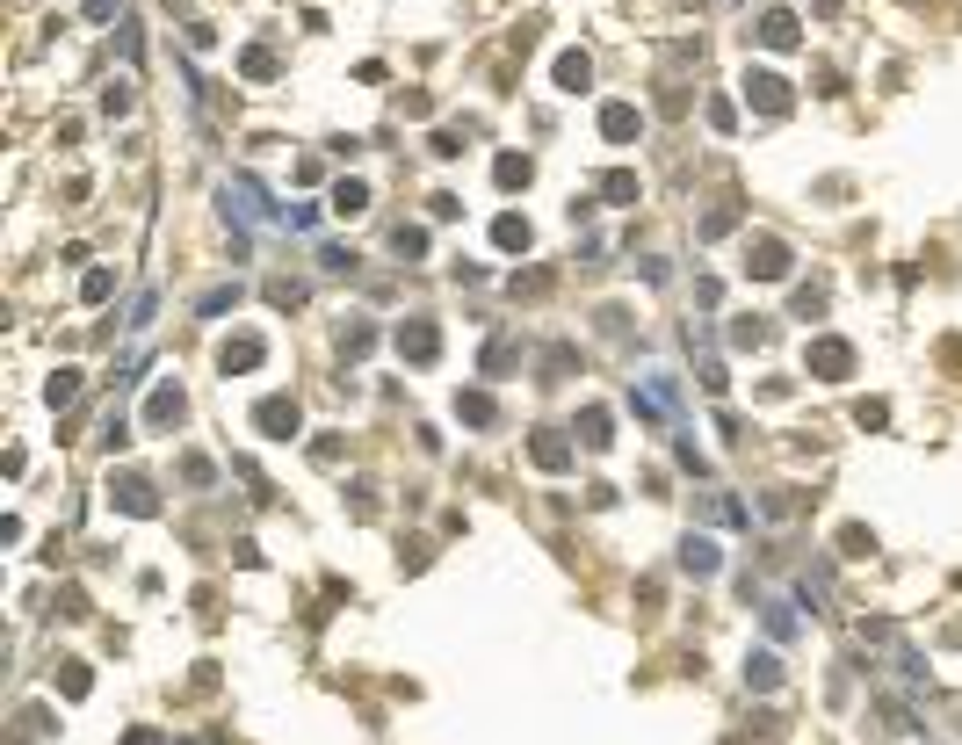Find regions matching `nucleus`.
<instances>
[{
  "label": "nucleus",
  "instance_id": "45",
  "mask_svg": "<svg viewBox=\"0 0 962 745\" xmlns=\"http://www.w3.org/2000/svg\"><path fill=\"white\" fill-rule=\"evenodd\" d=\"M167 8H189V0H167Z\"/></svg>",
  "mask_w": 962,
  "mask_h": 745
},
{
  "label": "nucleus",
  "instance_id": "27",
  "mask_svg": "<svg viewBox=\"0 0 962 745\" xmlns=\"http://www.w3.org/2000/svg\"><path fill=\"white\" fill-rule=\"evenodd\" d=\"M239 73H246V80H268V73H275V51H261V44L239 51Z\"/></svg>",
  "mask_w": 962,
  "mask_h": 745
},
{
  "label": "nucleus",
  "instance_id": "12",
  "mask_svg": "<svg viewBox=\"0 0 962 745\" xmlns=\"http://www.w3.org/2000/svg\"><path fill=\"white\" fill-rule=\"evenodd\" d=\"M529 456H536V471H572V442H565V434H557V427H536Z\"/></svg>",
  "mask_w": 962,
  "mask_h": 745
},
{
  "label": "nucleus",
  "instance_id": "42",
  "mask_svg": "<svg viewBox=\"0 0 962 745\" xmlns=\"http://www.w3.org/2000/svg\"><path fill=\"white\" fill-rule=\"evenodd\" d=\"M840 550H847V557H868L876 543H868V529H847V536H840Z\"/></svg>",
  "mask_w": 962,
  "mask_h": 745
},
{
  "label": "nucleus",
  "instance_id": "30",
  "mask_svg": "<svg viewBox=\"0 0 962 745\" xmlns=\"http://www.w3.org/2000/svg\"><path fill=\"white\" fill-rule=\"evenodd\" d=\"M514 355H521L514 340H492V348H485V377H500V369H514Z\"/></svg>",
  "mask_w": 962,
  "mask_h": 745
},
{
  "label": "nucleus",
  "instance_id": "23",
  "mask_svg": "<svg viewBox=\"0 0 962 745\" xmlns=\"http://www.w3.org/2000/svg\"><path fill=\"white\" fill-rule=\"evenodd\" d=\"M601 196H608V203H637V174H630V167H608V174H601Z\"/></svg>",
  "mask_w": 962,
  "mask_h": 745
},
{
  "label": "nucleus",
  "instance_id": "35",
  "mask_svg": "<svg viewBox=\"0 0 962 745\" xmlns=\"http://www.w3.org/2000/svg\"><path fill=\"white\" fill-rule=\"evenodd\" d=\"M760 340H767L760 319H738V326H731V348H760Z\"/></svg>",
  "mask_w": 962,
  "mask_h": 745
},
{
  "label": "nucleus",
  "instance_id": "9",
  "mask_svg": "<svg viewBox=\"0 0 962 745\" xmlns=\"http://www.w3.org/2000/svg\"><path fill=\"white\" fill-rule=\"evenodd\" d=\"M601 138L608 145H637L644 138V109L637 102H601Z\"/></svg>",
  "mask_w": 962,
  "mask_h": 745
},
{
  "label": "nucleus",
  "instance_id": "14",
  "mask_svg": "<svg viewBox=\"0 0 962 745\" xmlns=\"http://www.w3.org/2000/svg\"><path fill=\"white\" fill-rule=\"evenodd\" d=\"M529 239H536V232H529V217H514V210H507V217H492V246H500V254H529Z\"/></svg>",
  "mask_w": 962,
  "mask_h": 745
},
{
  "label": "nucleus",
  "instance_id": "18",
  "mask_svg": "<svg viewBox=\"0 0 962 745\" xmlns=\"http://www.w3.org/2000/svg\"><path fill=\"white\" fill-rule=\"evenodd\" d=\"M586 80H594V58H586V51H565V58H557V87H565V95H579Z\"/></svg>",
  "mask_w": 962,
  "mask_h": 745
},
{
  "label": "nucleus",
  "instance_id": "20",
  "mask_svg": "<svg viewBox=\"0 0 962 745\" xmlns=\"http://www.w3.org/2000/svg\"><path fill=\"white\" fill-rule=\"evenodd\" d=\"M333 210H340V217H362V210H369V181H333Z\"/></svg>",
  "mask_w": 962,
  "mask_h": 745
},
{
  "label": "nucleus",
  "instance_id": "7",
  "mask_svg": "<svg viewBox=\"0 0 962 745\" xmlns=\"http://www.w3.org/2000/svg\"><path fill=\"white\" fill-rule=\"evenodd\" d=\"M254 427L268 434V442H290V434L304 427V413H297V398L275 391V398H261V406H254Z\"/></svg>",
  "mask_w": 962,
  "mask_h": 745
},
{
  "label": "nucleus",
  "instance_id": "3",
  "mask_svg": "<svg viewBox=\"0 0 962 745\" xmlns=\"http://www.w3.org/2000/svg\"><path fill=\"white\" fill-rule=\"evenodd\" d=\"M803 369H811V377H825V384H840V377H854V348L840 333H818L811 348H803Z\"/></svg>",
  "mask_w": 962,
  "mask_h": 745
},
{
  "label": "nucleus",
  "instance_id": "32",
  "mask_svg": "<svg viewBox=\"0 0 962 745\" xmlns=\"http://www.w3.org/2000/svg\"><path fill=\"white\" fill-rule=\"evenodd\" d=\"M391 246H398L406 261H420V254H427V232H420V225H398V239H391Z\"/></svg>",
  "mask_w": 962,
  "mask_h": 745
},
{
  "label": "nucleus",
  "instance_id": "4",
  "mask_svg": "<svg viewBox=\"0 0 962 745\" xmlns=\"http://www.w3.org/2000/svg\"><path fill=\"white\" fill-rule=\"evenodd\" d=\"M789 268H796V254L782 239H753L746 246V275H753V283H789Z\"/></svg>",
  "mask_w": 962,
  "mask_h": 745
},
{
  "label": "nucleus",
  "instance_id": "26",
  "mask_svg": "<svg viewBox=\"0 0 962 745\" xmlns=\"http://www.w3.org/2000/svg\"><path fill=\"white\" fill-rule=\"evenodd\" d=\"M268 304H275V312H297V304H304V283H283V275H275V283H268Z\"/></svg>",
  "mask_w": 962,
  "mask_h": 745
},
{
  "label": "nucleus",
  "instance_id": "1",
  "mask_svg": "<svg viewBox=\"0 0 962 745\" xmlns=\"http://www.w3.org/2000/svg\"><path fill=\"white\" fill-rule=\"evenodd\" d=\"M217 196H225V210L239 217V232H246V225H283V210L268 203V189H261L254 174H232V181H225V189H217Z\"/></svg>",
  "mask_w": 962,
  "mask_h": 745
},
{
  "label": "nucleus",
  "instance_id": "31",
  "mask_svg": "<svg viewBox=\"0 0 962 745\" xmlns=\"http://www.w3.org/2000/svg\"><path fill=\"white\" fill-rule=\"evenodd\" d=\"M109 290H116V275H109V268H87V283H80V297H87V304H102Z\"/></svg>",
  "mask_w": 962,
  "mask_h": 745
},
{
  "label": "nucleus",
  "instance_id": "44",
  "mask_svg": "<svg viewBox=\"0 0 962 745\" xmlns=\"http://www.w3.org/2000/svg\"><path fill=\"white\" fill-rule=\"evenodd\" d=\"M123 745H167L160 731H131V738H123Z\"/></svg>",
  "mask_w": 962,
  "mask_h": 745
},
{
  "label": "nucleus",
  "instance_id": "11",
  "mask_svg": "<svg viewBox=\"0 0 962 745\" xmlns=\"http://www.w3.org/2000/svg\"><path fill=\"white\" fill-rule=\"evenodd\" d=\"M181 413H189V398H181V384H160V391L145 398V427H152V434L181 427Z\"/></svg>",
  "mask_w": 962,
  "mask_h": 745
},
{
  "label": "nucleus",
  "instance_id": "5",
  "mask_svg": "<svg viewBox=\"0 0 962 745\" xmlns=\"http://www.w3.org/2000/svg\"><path fill=\"white\" fill-rule=\"evenodd\" d=\"M746 102H753L760 116H789V109H796L789 80H782V73H767V66H760V73H746Z\"/></svg>",
  "mask_w": 962,
  "mask_h": 745
},
{
  "label": "nucleus",
  "instance_id": "36",
  "mask_svg": "<svg viewBox=\"0 0 962 745\" xmlns=\"http://www.w3.org/2000/svg\"><path fill=\"white\" fill-rule=\"evenodd\" d=\"M58 688H66V695L80 702V695H87V666H80V659H66V673H58Z\"/></svg>",
  "mask_w": 962,
  "mask_h": 745
},
{
  "label": "nucleus",
  "instance_id": "40",
  "mask_svg": "<svg viewBox=\"0 0 962 745\" xmlns=\"http://www.w3.org/2000/svg\"><path fill=\"white\" fill-rule=\"evenodd\" d=\"M181 478H189V485H210L217 471H210V463H203V456H181Z\"/></svg>",
  "mask_w": 962,
  "mask_h": 745
},
{
  "label": "nucleus",
  "instance_id": "17",
  "mask_svg": "<svg viewBox=\"0 0 962 745\" xmlns=\"http://www.w3.org/2000/svg\"><path fill=\"white\" fill-rule=\"evenodd\" d=\"M529 152H500V160H492V181H500V189H529Z\"/></svg>",
  "mask_w": 962,
  "mask_h": 745
},
{
  "label": "nucleus",
  "instance_id": "21",
  "mask_svg": "<svg viewBox=\"0 0 962 745\" xmlns=\"http://www.w3.org/2000/svg\"><path fill=\"white\" fill-rule=\"evenodd\" d=\"M232 304H239V283H217V290H203V297H196V319H225Z\"/></svg>",
  "mask_w": 962,
  "mask_h": 745
},
{
  "label": "nucleus",
  "instance_id": "41",
  "mask_svg": "<svg viewBox=\"0 0 962 745\" xmlns=\"http://www.w3.org/2000/svg\"><path fill=\"white\" fill-rule=\"evenodd\" d=\"M709 123H717V131H738V109H731V102L717 95V102H709Z\"/></svg>",
  "mask_w": 962,
  "mask_h": 745
},
{
  "label": "nucleus",
  "instance_id": "39",
  "mask_svg": "<svg viewBox=\"0 0 962 745\" xmlns=\"http://www.w3.org/2000/svg\"><path fill=\"white\" fill-rule=\"evenodd\" d=\"M825 312V290H796V319H818Z\"/></svg>",
  "mask_w": 962,
  "mask_h": 745
},
{
  "label": "nucleus",
  "instance_id": "25",
  "mask_svg": "<svg viewBox=\"0 0 962 745\" xmlns=\"http://www.w3.org/2000/svg\"><path fill=\"white\" fill-rule=\"evenodd\" d=\"M369 348H377V326H362V319H355L348 333H340V355H348V362H362Z\"/></svg>",
  "mask_w": 962,
  "mask_h": 745
},
{
  "label": "nucleus",
  "instance_id": "13",
  "mask_svg": "<svg viewBox=\"0 0 962 745\" xmlns=\"http://www.w3.org/2000/svg\"><path fill=\"white\" fill-rule=\"evenodd\" d=\"M760 44H767V51H796V44H803L796 15H789V8H767V15H760Z\"/></svg>",
  "mask_w": 962,
  "mask_h": 745
},
{
  "label": "nucleus",
  "instance_id": "33",
  "mask_svg": "<svg viewBox=\"0 0 962 745\" xmlns=\"http://www.w3.org/2000/svg\"><path fill=\"white\" fill-rule=\"evenodd\" d=\"M319 268L326 275H355V254H348V246H319Z\"/></svg>",
  "mask_w": 962,
  "mask_h": 745
},
{
  "label": "nucleus",
  "instance_id": "10",
  "mask_svg": "<svg viewBox=\"0 0 962 745\" xmlns=\"http://www.w3.org/2000/svg\"><path fill=\"white\" fill-rule=\"evenodd\" d=\"M398 355H406V362H434V355H442V326H434V319H406V326H398Z\"/></svg>",
  "mask_w": 962,
  "mask_h": 745
},
{
  "label": "nucleus",
  "instance_id": "28",
  "mask_svg": "<svg viewBox=\"0 0 962 745\" xmlns=\"http://www.w3.org/2000/svg\"><path fill=\"white\" fill-rule=\"evenodd\" d=\"M102 116H131V80H109V87H102Z\"/></svg>",
  "mask_w": 962,
  "mask_h": 745
},
{
  "label": "nucleus",
  "instance_id": "6",
  "mask_svg": "<svg viewBox=\"0 0 962 745\" xmlns=\"http://www.w3.org/2000/svg\"><path fill=\"white\" fill-rule=\"evenodd\" d=\"M673 565L688 572V579H717V572H724V550H717V536H695V529H688V536H680V557H673Z\"/></svg>",
  "mask_w": 962,
  "mask_h": 745
},
{
  "label": "nucleus",
  "instance_id": "43",
  "mask_svg": "<svg viewBox=\"0 0 962 745\" xmlns=\"http://www.w3.org/2000/svg\"><path fill=\"white\" fill-rule=\"evenodd\" d=\"M109 15H123V0H87V22H109Z\"/></svg>",
  "mask_w": 962,
  "mask_h": 745
},
{
  "label": "nucleus",
  "instance_id": "34",
  "mask_svg": "<svg viewBox=\"0 0 962 745\" xmlns=\"http://www.w3.org/2000/svg\"><path fill=\"white\" fill-rule=\"evenodd\" d=\"M731 225H738V210H709V217H702V225H695V232H702V239H724Z\"/></svg>",
  "mask_w": 962,
  "mask_h": 745
},
{
  "label": "nucleus",
  "instance_id": "15",
  "mask_svg": "<svg viewBox=\"0 0 962 745\" xmlns=\"http://www.w3.org/2000/svg\"><path fill=\"white\" fill-rule=\"evenodd\" d=\"M456 420H463V427H492V420H500L492 391H456Z\"/></svg>",
  "mask_w": 962,
  "mask_h": 745
},
{
  "label": "nucleus",
  "instance_id": "8",
  "mask_svg": "<svg viewBox=\"0 0 962 745\" xmlns=\"http://www.w3.org/2000/svg\"><path fill=\"white\" fill-rule=\"evenodd\" d=\"M268 362V340L261 333H232L225 348H217V369H225V377H246V369H261Z\"/></svg>",
  "mask_w": 962,
  "mask_h": 745
},
{
  "label": "nucleus",
  "instance_id": "16",
  "mask_svg": "<svg viewBox=\"0 0 962 745\" xmlns=\"http://www.w3.org/2000/svg\"><path fill=\"white\" fill-rule=\"evenodd\" d=\"M579 442H586V449H608V442H615L608 406H586V413H579Z\"/></svg>",
  "mask_w": 962,
  "mask_h": 745
},
{
  "label": "nucleus",
  "instance_id": "37",
  "mask_svg": "<svg viewBox=\"0 0 962 745\" xmlns=\"http://www.w3.org/2000/svg\"><path fill=\"white\" fill-rule=\"evenodd\" d=\"M283 225H290V232H312V225H319V210H312V203H290V210H283Z\"/></svg>",
  "mask_w": 962,
  "mask_h": 745
},
{
  "label": "nucleus",
  "instance_id": "29",
  "mask_svg": "<svg viewBox=\"0 0 962 745\" xmlns=\"http://www.w3.org/2000/svg\"><path fill=\"white\" fill-rule=\"evenodd\" d=\"M152 312H160V290H138V304H131V319H123V326H131V333H145V326H152Z\"/></svg>",
  "mask_w": 962,
  "mask_h": 745
},
{
  "label": "nucleus",
  "instance_id": "24",
  "mask_svg": "<svg viewBox=\"0 0 962 745\" xmlns=\"http://www.w3.org/2000/svg\"><path fill=\"white\" fill-rule=\"evenodd\" d=\"M760 608H767V630H774V637H796V601H782V594H767Z\"/></svg>",
  "mask_w": 962,
  "mask_h": 745
},
{
  "label": "nucleus",
  "instance_id": "19",
  "mask_svg": "<svg viewBox=\"0 0 962 745\" xmlns=\"http://www.w3.org/2000/svg\"><path fill=\"white\" fill-rule=\"evenodd\" d=\"M746 688H782V659H774V651H753V659H746Z\"/></svg>",
  "mask_w": 962,
  "mask_h": 745
},
{
  "label": "nucleus",
  "instance_id": "2",
  "mask_svg": "<svg viewBox=\"0 0 962 745\" xmlns=\"http://www.w3.org/2000/svg\"><path fill=\"white\" fill-rule=\"evenodd\" d=\"M109 507H123L131 521H152L160 514V492H152V478H138V471H109Z\"/></svg>",
  "mask_w": 962,
  "mask_h": 745
},
{
  "label": "nucleus",
  "instance_id": "38",
  "mask_svg": "<svg viewBox=\"0 0 962 745\" xmlns=\"http://www.w3.org/2000/svg\"><path fill=\"white\" fill-rule=\"evenodd\" d=\"M854 420H861V427H883V420H890V406H883V398H861V406H854Z\"/></svg>",
  "mask_w": 962,
  "mask_h": 745
},
{
  "label": "nucleus",
  "instance_id": "22",
  "mask_svg": "<svg viewBox=\"0 0 962 745\" xmlns=\"http://www.w3.org/2000/svg\"><path fill=\"white\" fill-rule=\"evenodd\" d=\"M80 398V369H51V384H44V406H73Z\"/></svg>",
  "mask_w": 962,
  "mask_h": 745
}]
</instances>
